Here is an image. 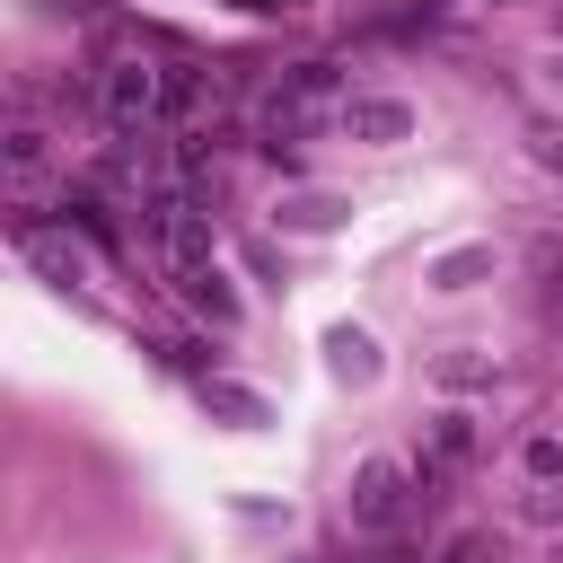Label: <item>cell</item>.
<instances>
[{
	"mask_svg": "<svg viewBox=\"0 0 563 563\" xmlns=\"http://www.w3.org/2000/svg\"><path fill=\"white\" fill-rule=\"evenodd\" d=\"M396 484H405V466H387V457H378V466H361V475H352V519H361V528H387V519L405 510V493H396Z\"/></svg>",
	"mask_w": 563,
	"mask_h": 563,
	"instance_id": "obj_1",
	"label": "cell"
},
{
	"mask_svg": "<svg viewBox=\"0 0 563 563\" xmlns=\"http://www.w3.org/2000/svg\"><path fill=\"white\" fill-rule=\"evenodd\" d=\"M150 106H158V79H150L141 62H123V70H114V88H106V114H114V123H132V114H150Z\"/></svg>",
	"mask_w": 563,
	"mask_h": 563,
	"instance_id": "obj_2",
	"label": "cell"
},
{
	"mask_svg": "<svg viewBox=\"0 0 563 563\" xmlns=\"http://www.w3.org/2000/svg\"><path fill=\"white\" fill-rule=\"evenodd\" d=\"M194 308H202V317H220V325H229V317H238V299H229V290H220V273H211V264H202V273H194Z\"/></svg>",
	"mask_w": 563,
	"mask_h": 563,
	"instance_id": "obj_3",
	"label": "cell"
},
{
	"mask_svg": "<svg viewBox=\"0 0 563 563\" xmlns=\"http://www.w3.org/2000/svg\"><path fill=\"white\" fill-rule=\"evenodd\" d=\"M361 132H405V106H352Z\"/></svg>",
	"mask_w": 563,
	"mask_h": 563,
	"instance_id": "obj_4",
	"label": "cell"
},
{
	"mask_svg": "<svg viewBox=\"0 0 563 563\" xmlns=\"http://www.w3.org/2000/svg\"><path fill=\"white\" fill-rule=\"evenodd\" d=\"M449 563H484V554H475V545H457V554H449Z\"/></svg>",
	"mask_w": 563,
	"mask_h": 563,
	"instance_id": "obj_5",
	"label": "cell"
}]
</instances>
